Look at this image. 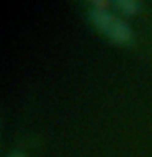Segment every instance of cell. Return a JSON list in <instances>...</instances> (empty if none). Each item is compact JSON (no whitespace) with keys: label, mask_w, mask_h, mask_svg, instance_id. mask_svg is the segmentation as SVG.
Returning <instances> with one entry per match:
<instances>
[{"label":"cell","mask_w":152,"mask_h":157,"mask_svg":"<svg viewBox=\"0 0 152 157\" xmlns=\"http://www.w3.org/2000/svg\"><path fill=\"white\" fill-rule=\"evenodd\" d=\"M110 3L108 2H100V0H93L88 8L90 18L93 25L101 29L110 39L116 43H127L134 38V31L129 26V23L124 21L120 15L113 13L108 10Z\"/></svg>","instance_id":"6da1fadb"},{"label":"cell","mask_w":152,"mask_h":157,"mask_svg":"<svg viewBox=\"0 0 152 157\" xmlns=\"http://www.w3.org/2000/svg\"><path fill=\"white\" fill-rule=\"evenodd\" d=\"M113 5H115L118 10L124 12V13H134L141 8L142 3L139 2V0H115Z\"/></svg>","instance_id":"7a4b0ae2"},{"label":"cell","mask_w":152,"mask_h":157,"mask_svg":"<svg viewBox=\"0 0 152 157\" xmlns=\"http://www.w3.org/2000/svg\"><path fill=\"white\" fill-rule=\"evenodd\" d=\"M8 157H26V155L21 154V152H13V154H10Z\"/></svg>","instance_id":"3957f363"}]
</instances>
